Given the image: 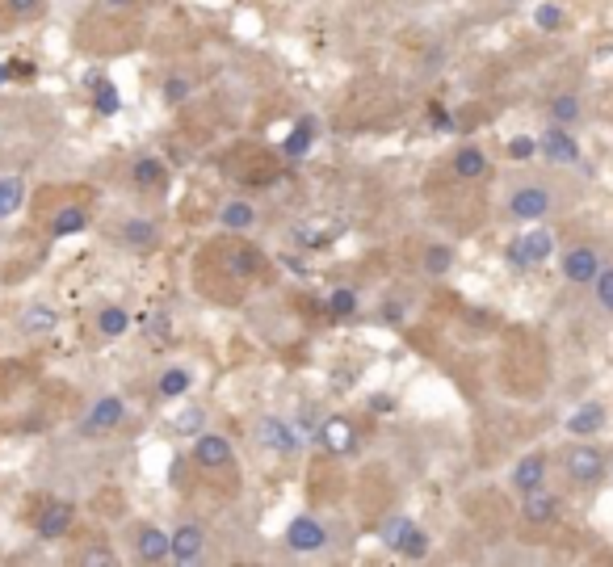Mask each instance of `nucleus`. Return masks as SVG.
<instances>
[{
    "label": "nucleus",
    "mask_w": 613,
    "mask_h": 567,
    "mask_svg": "<svg viewBox=\"0 0 613 567\" xmlns=\"http://www.w3.org/2000/svg\"><path fill=\"white\" fill-rule=\"evenodd\" d=\"M21 202H26V185H21V177H0V219L17 215Z\"/></svg>",
    "instance_id": "nucleus-28"
},
{
    "label": "nucleus",
    "mask_w": 613,
    "mask_h": 567,
    "mask_svg": "<svg viewBox=\"0 0 613 567\" xmlns=\"http://www.w3.org/2000/svg\"><path fill=\"white\" fill-rule=\"evenodd\" d=\"M185 97H189V80H185V76H168L164 80V101L168 106H181Z\"/></svg>",
    "instance_id": "nucleus-37"
},
{
    "label": "nucleus",
    "mask_w": 613,
    "mask_h": 567,
    "mask_svg": "<svg viewBox=\"0 0 613 567\" xmlns=\"http://www.w3.org/2000/svg\"><path fill=\"white\" fill-rule=\"evenodd\" d=\"M135 554H139L143 563H164L168 559V534L160 526H143L135 534Z\"/></svg>",
    "instance_id": "nucleus-17"
},
{
    "label": "nucleus",
    "mask_w": 613,
    "mask_h": 567,
    "mask_svg": "<svg viewBox=\"0 0 613 567\" xmlns=\"http://www.w3.org/2000/svg\"><path fill=\"white\" fill-rule=\"evenodd\" d=\"M13 76H9V63H0V84H9Z\"/></svg>",
    "instance_id": "nucleus-47"
},
{
    "label": "nucleus",
    "mask_w": 613,
    "mask_h": 567,
    "mask_svg": "<svg viewBox=\"0 0 613 567\" xmlns=\"http://www.w3.org/2000/svg\"><path fill=\"white\" fill-rule=\"evenodd\" d=\"M252 223H256V207L244 198H231L219 207V227H227V232H248Z\"/></svg>",
    "instance_id": "nucleus-20"
},
{
    "label": "nucleus",
    "mask_w": 613,
    "mask_h": 567,
    "mask_svg": "<svg viewBox=\"0 0 613 567\" xmlns=\"http://www.w3.org/2000/svg\"><path fill=\"white\" fill-rule=\"evenodd\" d=\"M147 333H152V336H164L168 333V316H160V311H155L152 324H147Z\"/></svg>",
    "instance_id": "nucleus-44"
},
{
    "label": "nucleus",
    "mask_w": 613,
    "mask_h": 567,
    "mask_svg": "<svg viewBox=\"0 0 613 567\" xmlns=\"http://www.w3.org/2000/svg\"><path fill=\"white\" fill-rule=\"evenodd\" d=\"M395 408V400L390 395H374V412H390Z\"/></svg>",
    "instance_id": "nucleus-45"
},
{
    "label": "nucleus",
    "mask_w": 613,
    "mask_h": 567,
    "mask_svg": "<svg viewBox=\"0 0 613 567\" xmlns=\"http://www.w3.org/2000/svg\"><path fill=\"white\" fill-rule=\"evenodd\" d=\"M122 416H126V403L118 400V395H101L88 412H84V420H80V433L84 437H97V433H110V429H118L122 425Z\"/></svg>",
    "instance_id": "nucleus-4"
},
{
    "label": "nucleus",
    "mask_w": 613,
    "mask_h": 567,
    "mask_svg": "<svg viewBox=\"0 0 613 567\" xmlns=\"http://www.w3.org/2000/svg\"><path fill=\"white\" fill-rule=\"evenodd\" d=\"M93 89V110L101 114V118H113V114L122 110V93L113 89V80H105V76H97V80L88 84Z\"/></svg>",
    "instance_id": "nucleus-24"
},
{
    "label": "nucleus",
    "mask_w": 613,
    "mask_h": 567,
    "mask_svg": "<svg viewBox=\"0 0 613 567\" xmlns=\"http://www.w3.org/2000/svg\"><path fill=\"white\" fill-rule=\"evenodd\" d=\"M189 387H194V374L185 370V366H168V370L155 378V391H160L164 400H181Z\"/></svg>",
    "instance_id": "nucleus-23"
},
{
    "label": "nucleus",
    "mask_w": 613,
    "mask_h": 567,
    "mask_svg": "<svg viewBox=\"0 0 613 567\" xmlns=\"http://www.w3.org/2000/svg\"><path fill=\"white\" fill-rule=\"evenodd\" d=\"M55 324H59V316L51 311V307H42V303H34V307L21 311V328H26V333H51Z\"/></svg>",
    "instance_id": "nucleus-30"
},
{
    "label": "nucleus",
    "mask_w": 613,
    "mask_h": 567,
    "mask_svg": "<svg viewBox=\"0 0 613 567\" xmlns=\"http://www.w3.org/2000/svg\"><path fill=\"white\" fill-rule=\"evenodd\" d=\"M395 554H399V559H424V554H429V534L416 529V526H407L404 538L395 542Z\"/></svg>",
    "instance_id": "nucleus-29"
},
{
    "label": "nucleus",
    "mask_w": 613,
    "mask_h": 567,
    "mask_svg": "<svg viewBox=\"0 0 613 567\" xmlns=\"http://www.w3.org/2000/svg\"><path fill=\"white\" fill-rule=\"evenodd\" d=\"M130 181H135L139 190H164V185H168L164 160H155V156H139V160L130 165Z\"/></svg>",
    "instance_id": "nucleus-18"
},
{
    "label": "nucleus",
    "mask_w": 613,
    "mask_h": 567,
    "mask_svg": "<svg viewBox=\"0 0 613 567\" xmlns=\"http://www.w3.org/2000/svg\"><path fill=\"white\" fill-rule=\"evenodd\" d=\"M80 563L84 567H113V563H118V554H113L110 546H93V551L80 554Z\"/></svg>",
    "instance_id": "nucleus-38"
},
{
    "label": "nucleus",
    "mask_w": 613,
    "mask_h": 567,
    "mask_svg": "<svg viewBox=\"0 0 613 567\" xmlns=\"http://www.w3.org/2000/svg\"><path fill=\"white\" fill-rule=\"evenodd\" d=\"M206 554V529L194 526V521H185L168 534V559H177V563H197Z\"/></svg>",
    "instance_id": "nucleus-6"
},
{
    "label": "nucleus",
    "mask_w": 613,
    "mask_h": 567,
    "mask_svg": "<svg viewBox=\"0 0 613 567\" xmlns=\"http://www.w3.org/2000/svg\"><path fill=\"white\" fill-rule=\"evenodd\" d=\"M605 429V408L600 403H584V408H575L572 416H567V433L572 437H592V433Z\"/></svg>",
    "instance_id": "nucleus-19"
},
{
    "label": "nucleus",
    "mask_w": 613,
    "mask_h": 567,
    "mask_svg": "<svg viewBox=\"0 0 613 567\" xmlns=\"http://www.w3.org/2000/svg\"><path fill=\"white\" fill-rule=\"evenodd\" d=\"M139 4H160V0H139Z\"/></svg>",
    "instance_id": "nucleus-49"
},
{
    "label": "nucleus",
    "mask_w": 613,
    "mask_h": 567,
    "mask_svg": "<svg viewBox=\"0 0 613 567\" xmlns=\"http://www.w3.org/2000/svg\"><path fill=\"white\" fill-rule=\"evenodd\" d=\"M542 484H546V454L533 450V454H525L513 467V487L525 496V492H533V487H542Z\"/></svg>",
    "instance_id": "nucleus-16"
},
{
    "label": "nucleus",
    "mask_w": 613,
    "mask_h": 567,
    "mask_svg": "<svg viewBox=\"0 0 613 567\" xmlns=\"http://www.w3.org/2000/svg\"><path fill=\"white\" fill-rule=\"evenodd\" d=\"M558 269H563V277H567L572 286H588V282L597 277V269H600V252L592 249V244H575V249L563 252Z\"/></svg>",
    "instance_id": "nucleus-7"
},
{
    "label": "nucleus",
    "mask_w": 613,
    "mask_h": 567,
    "mask_svg": "<svg viewBox=\"0 0 613 567\" xmlns=\"http://www.w3.org/2000/svg\"><path fill=\"white\" fill-rule=\"evenodd\" d=\"M256 437H261V445L273 450V454H294V450H298V433H294L290 420H281V416H261V420H256Z\"/></svg>",
    "instance_id": "nucleus-10"
},
{
    "label": "nucleus",
    "mask_w": 613,
    "mask_h": 567,
    "mask_svg": "<svg viewBox=\"0 0 613 567\" xmlns=\"http://www.w3.org/2000/svg\"><path fill=\"white\" fill-rule=\"evenodd\" d=\"M412 526L404 512H390V517H382V526H378V538H382V546H390L395 551V542L404 538V529Z\"/></svg>",
    "instance_id": "nucleus-33"
},
{
    "label": "nucleus",
    "mask_w": 613,
    "mask_h": 567,
    "mask_svg": "<svg viewBox=\"0 0 613 567\" xmlns=\"http://www.w3.org/2000/svg\"><path fill=\"white\" fill-rule=\"evenodd\" d=\"M550 123H558V126H575L580 118H584V106H580V97L575 93H558V97H550Z\"/></svg>",
    "instance_id": "nucleus-26"
},
{
    "label": "nucleus",
    "mask_w": 613,
    "mask_h": 567,
    "mask_svg": "<svg viewBox=\"0 0 613 567\" xmlns=\"http://www.w3.org/2000/svg\"><path fill=\"white\" fill-rule=\"evenodd\" d=\"M533 152H538V139H530V135L508 139V156H513V160H530Z\"/></svg>",
    "instance_id": "nucleus-39"
},
{
    "label": "nucleus",
    "mask_w": 613,
    "mask_h": 567,
    "mask_svg": "<svg viewBox=\"0 0 613 567\" xmlns=\"http://www.w3.org/2000/svg\"><path fill=\"white\" fill-rule=\"evenodd\" d=\"M194 462L206 470H223L236 462V450L223 433H194Z\"/></svg>",
    "instance_id": "nucleus-5"
},
{
    "label": "nucleus",
    "mask_w": 613,
    "mask_h": 567,
    "mask_svg": "<svg viewBox=\"0 0 613 567\" xmlns=\"http://www.w3.org/2000/svg\"><path fill=\"white\" fill-rule=\"evenodd\" d=\"M328 316L332 319H348L353 311H357V291H348V286H340V291H332L328 294Z\"/></svg>",
    "instance_id": "nucleus-32"
},
{
    "label": "nucleus",
    "mask_w": 613,
    "mask_h": 567,
    "mask_svg": "<svg viewBox=\"0 0 613 567\" xmlns=\"http://www.w3.org/2000/svg\"><path fill=\"white\" fill-rule=\"evenodd\" d=\"M101 4H110V9H126V4H139V0H101Z\"/></svg>",
    "instance_id": "nucleus-46"
},
{
    "label": "nucleus",
    "mask_w": 613,
    "mask_h": 567,
    "mask_svg": "<svg viewBox=\"0 0 613 567\" xmlns=\"http://www.w3.org/2000/svg\"><path fill=\"white\" fill-rule=\"evenodd\" d=\"M261 269H265V257L256 249H248V244H236L227 252V274L231 277H256Z\"/></svg>",
    "instance_id": "nucleus-22"
},
{
    "label": "nucleus",
    "mask_w": 613,
    "mask_h": 567,
    "mask_svg": "<svg viewBox=\"0 0 613 567\" xmlns=\"http://www.w3.org/2000/svg\"><path fill=\"white\" fill-rule=\"evenodd\" d=\"M315 135H320V123H315L311 114H303V118L290 126V135L281 139V156H290V160H303V156L315 148Z\"/></svg>",
    "instance_id": "nucleus-14"
},
{
    "label": "nucleus",
    "mask_w": 613,
    "mask_h": 567,
    "mask_svg": "<svg viewBox=\"0 0 613 567\" xmlns=\"http://www.w3.org/2000/svg\"><path fill=\"white\" fill-rule=\"evenodd\" d=\"M353 425H348V416H328L320 425V433H315V442L328 450V454H348L353 450Z\"/></svg>",
    "instance_id": "nucleus-13"
},
{
    "label": "nucleus",
    "mask_w": 613,
    "mask_h": 567,
    "mask_svg": "<svg viewBox=\"0 0 613 567\" xmlns=\"http://www.w3.org/2000/svg\"><path fill=\"white\" fill-rule=\"evenodd\" d=\"M521 517H525L530 526H550V521L558 517V496L555 492H546V487H533V492H525Z\"/></svg>",
    "instance_id": "nucleus-15"
},
{
    "label": "nucleus",
    "mask_w": 613,
    "mask_h": 567,
    "mask_svg": "<svg viewBox=\"0 0 613 567\" xmlns=\"http://www.w3.org/2000/svg\"><path fill=\"white\" fill-rule=\"evenodd\" d=\"M429 123H432V131H454V114H449L441 101H432V106H429Z\"/></svg>",
    "instance_id": "nucleus-40"
},
{
    "label": "nucleus",
    "mask_w": 613,
    "mask_h": 567,
    "mask_svg": "<svg viewBox=\"0 0 613 567\" xmlns=\"http://www.w3.org/2000/svg\"><path fill=\"white\" fill-rule=\"evenodd\" d=\"M563 470H567L572 484H600L609 462H605V454H600L592 442H575L572 450L563 454Z\"/></svg>",
    "instance_id": "nucleus-1"
},
{
    "label": "nucleus",
    "mask_w": 613,
    "mask_h": 567,
    "mask_svg": "<svg viewBox=\"0 0 613 567\" xmlns=\"http://www.w3.org/2000/svg\"><path fill=\"white\" fill-rule=\"evenodd\" d=\"M34 63H26V59H13V63H9V76H13V80H34Z\"/></svg>",
    "instance_id": "nucleus-42"
},
{
    "label": "nucleus",
    "mask_w": 613,
    "mask_h": 567,
    "mask_svg": "<svg viewBox=\"0 0 613 567\" xmlns=\"http://www.w3.org/2000/svg\"><path fill=\"white\" fill-rule=\"evenodd\" d=\"M592 291H597V303L605 311H613V265H600L597 277H592Z\"/></svg>",
    "instance_id": "nucleus-34"
},
{
    "label": "nucleus",
    "mask_w": 613,
    "mask_h": 567,
    "mask_svg": "<svg viewBox=\"0 0 613 567\" xmlns=\"http://www.w3.org/2000/svg\"><path fill=\"white\" fill-rule=\"evenodd\" d=\"M378 319H387V324H399V319H404V307H399V303H387V311H378Z\"/></svg>",
    "instance_id": "nucleus-43"
},
{
    "label": "nucleus",
    "mask_w": 613,
    "mask_h": 567,
    "mask_svg": "<svg viewBox=\"0 0 613 567\" xmlns=\"http://www.w3.org/2000/svg\"><path fill=\"white\" fill-rule=\"evenodd\" d=\"M71 517H76V509H71L68 500H51V504L38 512V526H34V529H38L42 542H55V538H63V534L71 529Z\"/></svg>",
    "instance_id": "nucleus-11"
},
{
    "label": "nucleus",
    "mask_w": 613,
    "mask_h": 567,
    "mask_svg": "<svg viewBox=\"0 0 613 567\" xmlns=\"http://www.w3.org/2000/svg\"><path fill=\"white\" fill-rule=\"evenodd\" d=\"M504 4H525V0H504Z\"/></svg>",
    "instance_id": "nucleus-48"
},
{
    "label": "nucleus",
    "mask_w": 613,
    "mask_h": 567,
    "mask_svg": "<svg viewBox=\"0 0 613 567\" xmlns=\"http://www.w3.org/2000/svg\"><path fill=\"white\" fill-rule=\"evenodd\" d=\"M130 328V316H126V307H101L97 311V333L105 341H118V336Z\"/></svg>",
    "instance_id": "nucleus-27"
},
{
    "label": "nucleus",
    "mask_w": 613,
    "mask_h": 567,
    "mask_svg": "<svg viewBox=\"0 0 613 567\" xmlns=\"http://www.w3.org/2000/svg\"><path fill=\"white\" fill-rule=\"evenodd\" d=\"M88 227V210L84 207H59L55 210V219H51V235L55 240H63V235H76Z\"/></svg>",
    "instance_id": "nucleus-25"
},
{
    "label": "nucleus",
    "mask_w": 613,
    "mask_h": 567,
    "mask_svg": "<svg viewBox=\"0 0 613 567\" xmlns=\"http://www.w3.org/2000/svg\"><path fill=\"white\" fill-rule=\"evenodd\" d=\"M508 215L521 223H538L550 215V194H546L542 185H521L513 198H508Z\"/></svg>",
    "instance_id": "nucleus-9"
},
{
    "label": "nucleus",
    "mask_w": 613,
    "mask_h": 567,
    "mask_svg": "<svg viewBox=\"0 0 613 567\" xmlns=\"http://www.w3.org/2000/svg\"><path fill=\"white\" fill-rule=\"evenodd\" d=\"M286 546L298 554L323 551V546H328V529H323V521H315L311 512H298L290 526H286Z\"/></svg>",
    "instance_id": "nucleus-3"
},
{
    "label": "nucleus",
    "mask_w": 613,
    "mask_h": 567,
    "mask_svg": "<svg viewBox=\"0 0 613 567\" xmlns=\"http://www.w3.org/2000/svg\"><path fill=\"white\" fill-rule=\"evenodd\" d=\"M449 265H454V249L449 244H429L424 249V274L429 277H446Z\"/></svg>",
    "instance_id": "nucleus-31"
},
{
    "label": "nucleus",
    "mask_w": 613,
    "mask_h": 567,
    "mask_svg": "<svg viewBox=\"0 0 613 567\" xmlns=\"http://www.w3.org/2000/svg\"><path fill=\"white\" fill-rule=\"evenodd\" d=\"M202 420H206V412L202 408H185V412H177V433H185V437H194V433H202Z\"/></svg>",
    "instance_id": "nucleus-35"
},
{
    "label": "nucleus",
    "mask_w": 613,
    "mask_h": 567,
    "mask_svg": "<svg viewBox=\"0 0 613 567\" xmlns=\"http://www.w3.org/2000/svg\"><path fill=\"white\" fill-rule=\"evenodd\" d=\"M449 173L458 181H479L491 173V160L483 156V148H474V143H462L458 152H454V160H449Z\"/></svg>",
    "instance_id": "nucleus-12"
},
{
    "label": "nucleus",
    "mask_w": 613,
    "mask_h": 567,
    "mask_svg": "<svg viewBox=\"0 0 613 567\" xmlns=\"http://www.w3.org/2000/svg\"><path fill=\"white\" fill-rule=\"evenodd\" d=\"M533 21H538V30H558L563 26V9H558V4H538V9H533Z\"/></svg>",
    "instance_id": "nucleus-36"
},
{
    "label": "nucleus",
    "mask_w": 613,
    "mask_h": 567,
    "mask_svg": "<svg viewBox=\"0 0 613 567\" xmlns=\"http://www.w3.org/2000/svg\"><path fill=\"white\" fill-rule=\"evenodd\" d=\"M126 249H155V240H160V227L152 219H126L122 232H118Z\"/></svg>",
    "instance_id": "nucleus-21"
},
{
    "label": "nucleus",
    "mask_w": 613,
    "mask_h": 567,
    "mask_svg": "<svg viewBox=\"0 0 613 567\" xmlns=\"http://www.w3.org/2000/svg\"><path fill=\"white\" fill-rule=\"evenodd\" d=\"M538 152H542L550 165H580V143L572 139L567 126H558V123L546 126V135L538 139Z\"/></svg>",
    "instance_id": "nucleus-8"
},
{
    "label": "nucleus",
    "mask_w": 613,
    "mask_h": 567,
    "mask_svg": "<svg viewBox=\"0 0 613 567\" xmlns=\"http://www.w3.org/2000/svg\"><path fill=\"white\" fill-rule=\"evenodd\" d=\"M550 252H555V235L550 232H530V235H516L504 257H508L513 269H538V265L550 261Z\"/></svg>",
    "instance_id": "nucleus-2"
},
{
    "label": "nucleus",
    "mask_w": 613,
    "mask_h": 567,
    "mask_svg": "<svg viewBox=\"0 0 613 567\" xmlns=\"http://www.w3.org/2000/svg\"><path fill=\"white\" fill-rule=\"evenodd\" d=\"M42 4H46V0H9V13L13 17H34V13H42Z\"/></svg>",
    "instance_id": "nucleus-41"
}]
</instances>
